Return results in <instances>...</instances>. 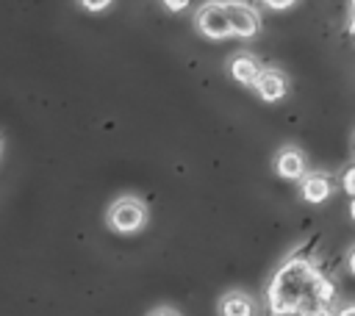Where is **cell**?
I'll list each match as a JSON object with an SVG mask.
<instances>
[{
    "instance_id": "6da1fadb",
    "label": "cell",
    "mask_w": 355,
    "mask_h": 316,
    "mask_svg": "<svg viewBox=\"0 0 355 316\" xmlns=\"http://www.w3.org/2000/svg\"><path fill=\"white\" fill-rule=\"evenodd\" d=\"M272 316H333L336 288L308 258H286L266 286Z\"/></svg>"
},
{
    "instance_id": "7a4b0ae2",
    "label": "cell",
    "mask_w": 355,
    "mask_h": 316,
    "mask_svg": "<svg viewBox=\"0 0 355 316\" xmlns=\"http://www.w3.org/2000/svg\"><path fill=\"white\" fill-rule=\"evenodd\" d=\"M105 222L114 233H136L144 227L147 222V205L133 197V194H125V197H116L111 205H108V213H105Z\"/></svg>"
},
{
    "instance_id": "3957f363",
    "label": "cell",
    "mask_w": 355,
    "mask_h": 316,
    "mask_svg": "<svg viewBox=\"0 0 355 316\" xmlns=\"http://www.w3.org/2000/svg\"><path fill=\"white\" fill-rule=\"evenodd\" d=\"M194 25L205 39H214V42H222V39L233 36L230 22H227V11H225V0L202 3L194 14Z\"/></svg>"
},
{
    "instance_id": "277c9868",
    "label": "cell",
    "mask_w": 355,
    "mask_h": 316,
    "mask_svg": "<svg viewBox=\"0 0 355 316\" xmlns=\"http://www.w3.org/2000/svg\"><path fill=\"white\" fill-rule=\"evenodd\" d=\"M225 11H227V22H230V30L233 36L239 39H250L261 30V14L244 3V0H225Z\"/></svg>"
},
{
    "instance_id": "5b68a950",
    "label": "cell",
    "mask_w": 355,
    "mask_h": 316,
    "mask_svg": "<svg viewBox=\"0 0 355 316\" xmlns=\"http://www.w3.org/2000/svg\"><path fill=\"white\" fill-rule=\"evenodd\" d=\"M333 194V177L324 175V172H308L302 180H300V197L311 205H319L324 202L327 197Z\"/></svg>"
},
{
    "instance_id": "8992f818",
    "label": "cell",
    "mask_w": 355,
    "mask_h": 316,
    "mask_svg": "<svg viewBox=\"0 0 355 316\" xmlns=\"http://www.w3.org/2000/svg\"><path fill=\"white\" fill-rule=\"evenodd\" d=\"M252 89L258 91L261 100H266V103H277V100L286 97V91H288V80H286V75H283L280 69H263V72L258 75V80H255Z\"/></svg>"
},
{
    "instance_id": "52a82bcc",
    "label": "cell",
    "mask_w": 355,
    "mask_h": 316,
    "mask_svg": "<svg viewBox=\"0 0 355 316\" xmlns=\"http://www.w3.org/2000/svg\"><path fill=\"white\" fill-rule=\"evenodd\" d=\"M275 172L286 180H302L308 175V166H305V155L297 150V147H283L277 155H275Z\"/></svg>"
},
{
    "instance_id": "ba28073f",
    "label": "cell",
    "mask_w": 355,
    "mask_h": 316,
    "mask_svg": "<svg viewBox=\"0 0 355 316\" xmlns=\"http://www.w3.org/2000/svg\"><path fill=\"white\" fill-rule=\"evenodd\" d=\"M261 72H263V67H261L258 58L250 55V53H239V55H233V61H230V75H233V80H239L241 86H255V80H258Z\"/></svg>"
},
{
    "instance_id": "9c48e42d",
    "label": "cell",
    "mask_w": 355,
    "mask_h": 316,
    "mask_svg": "<svg viewBox=\"0 0 355 316\" xmlns=\"http://www.w3.org/2000/svg\"><path fill=\"white\" fill-rule=\"evenodd\" d=\"M219 316H255V302L244 291H227L219 299Z\"/></svg>"
},
{
    "instance_id": "30bf717a",
    "label": "cell",
    "mask_w": 355,
    "mask_h": 316,
    "mask_svg": "<svg viewBox=\"0 0 355 316\" xmlns=\"http://www.w3.org/2000/svg\"><path fill=\"white\" fill-rule=\"evenodd\" d=\"M341 186H344V191H347L349 197H355V164L347 166V172L341 175Z\"/></svg>"
},
{
    "instance_id": "8fae6325",
    "label": "cell",
    "mask_w": 355,
    "mask_h": 316,
    "mask_svg": "<svg viewBox=\"0 0 355 316\" xmlns=\"http://www.w3.org/2000/svg\"><path fill=\"white\" fill-rule=\"evenodd\" d=\"M80 6L86 11H105L111 6V0H80Z\"/></svg>"
},
{
    "instance_id": "7c38bea8",
    "label": "cell",
    "mask_w": 355,
    "mask_h": 316,
    "mask_svg": "<svg viewBox=\"0 0 355 316\" xmlns=\"http://www.w3.org/2000/svg\"><path fill=\"white\" fill-rule=\"evenodd\" d=\"M297 0H263V6H269V8H275V11H286V8H291Z\"/></svg>"
},
{
    "instance_id": "4fadbf2b",
    "label": "cell",
    "mask_w": 355,
    "mask_h": 316,
    "mask_svg": "<svg viewBox=\"0 0 355 316\" xmlns=\"http://www.w3.org/2000/svg\"><path fill=\"white\" fill-rule=\"evenodd\" d=\"M189 3H191V0H164V6H166L169 11H183Z\"/></svg>"
},
{
    "instance_id": "5bb4252c",
    "label": "cell",
    "mask_w": 355,
    "mask_h": 316,
    "mask_svg": "<svg viewBox=\"0 0 355 316\" xmlns=\"http://www.w3.org/2000/svg\"><path fill=\"white\" fill-rule=\"evenodd\" d=\"M336 316H355V302H349V305L338 308V310H336Z\"/></svg>"
},
{
    "instance_id": "9a60e30c",
    "label": "cell",
    "mask_w": 355,
    "mask_h": 316,
    "mask_svg": "<svg viewBox=\"0 0 355 316\" xmlns=\"http://www.w3.org/2000/svg\"><path fill=\"white\" fill-rule=\"evenodd\" d=\"M349 33L355 36V0H349Z\"/></svg>"
},
{
    "instance_id": "2e32d148",
    "label": "cell",
    "mask_w": 355,
    "mask_h": 316,
    "mask_svg": "<svg viewBox=\"0 0 355 316\" xmlns=\"http://www.w3.org/2000/svg\"><path fill=\"white\" fill-rule=\"evenodd\" d=\"M347 266H349V272L355 274V247L349 249V255H347Z\"/></svg>"
},
{
    "instance_id": "e0dca14e",
    "label": "cell",
    "mask_w": 355,
    "mask_h": 316,
    "mask_svg": "<svg viewBox=\"0 0 355 316\" xmlns=\"http://www.w3.org/2000/svg\"><path fill=\"white\" fill-rule=\"evenodd\" d=\"M153 316H178V313H175V310H166V308H161V310H155Z\"/></svg>"
},
{
    "instance_id": "ac0fdd59",
    "label": "cell",
    "mask_w": 355,
    "mask_h": 316,
    "mask_svg": "<svg viewBox=\"0 0 355 316\" xmlns=\"http://www.w3.org/2000/svg\"><path fill=\"white\" fill-rule=\"evenodd\" d=\"M349 216H352V222H355V197H352V202H349Z\"/></svg>"
},
{
    "instance_id": "d6986e66",
    "label": "cell",
    "mask_w": 355,
    "mask_h": 316,
    "mask_svg": "<svg viewBox=\"0 0 355 316\" xmlns=\"http://www.w3.org/2000/svg\"><path fill=\"white\" fill-rule=\"evenodd\" d=\"M3 144H6V141H3V133H0V152H3Z\"/></svg>"
},
{
    "instance_id": "ffe728a7",
    "label": "cell",
    "mask_w": 355,
    "mask_h": 316,
    "mask_svg": "<svg viewBox=\"0 0 355 316\" xmlns=\"http://www.w3.org/2000/svg\"><path fill=\"white\" fill-rule=\"evenodd\" d=\"M352 152H355V141H352Z\"/></svg>"
}]
</instances>
